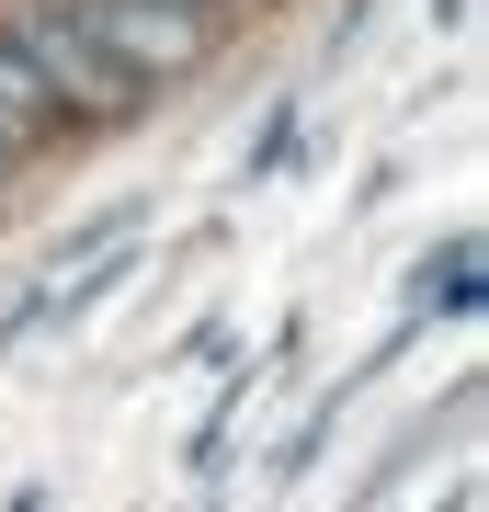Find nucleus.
I'll return each instance as SVG.
<instances>
[{"label":"nucleus","instance_id":"nucleus-1","mask_svg":"<svg viewBox=\"0 0 489 512\" xmlns=\"http://www.w3.org/2000/svg\"><path fill=\"white\" fill-rule=\"evenodd\" d=\"M69 23L103 46V69L126 80V92H148V80H171V69H194V57H205V35H217V23L171 12V0H80Z\"/></svg>","mask_w":489,"mask_h":512},{"label":"nucleus","instance_id":"nucleus-2","mask_svg":"<svg viewBox=\"0 0 489 512\" xmlns=\"http://www.w3.org/2000/svg\"><path fill=\"white\" fill-rule=\"evenodd\" d=\"M171 12H194V23H217V12H228V0H171Z\"/></svg>","mask_w":489,"mask_h":512}]
</instances>
